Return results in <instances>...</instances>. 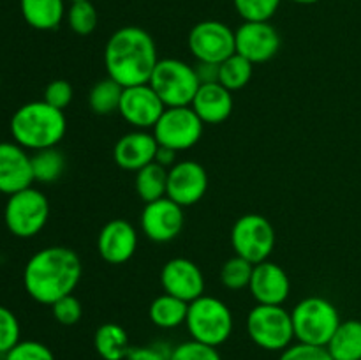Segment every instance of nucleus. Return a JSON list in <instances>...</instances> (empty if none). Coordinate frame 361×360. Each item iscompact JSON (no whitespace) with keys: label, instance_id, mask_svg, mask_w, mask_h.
Masks as SVG:
<instances>
[{"label":"nucleus","instance_id":"nucleus-1","mask_svg":"<svg viewBox=\"0 0 361 360\" xmlns=\"http://www.w3.org/2000/svg\"><path fill=\"white\" fill-rule=\"evenodd\" d=\"M81 274L83 265L76 251L63 246H51L37 251L27 261L23 284L35 302L53 306L56 300L74 292Z\"/></svg>","mask_w":361,"mask_h":360},{"label":"nucleus","instance_id":"nucleus-2","mask_svg":"<svg viewBox=\"0 0 361 360\" xmlns=\"http://www.w3.org/2000/svg\"><path fill=\"white\" fill-rule=\"evenodd\" d=\"M157 62L154 37L134 25L113 32L104 46L106 73L122 87L148 83Z\"/></svg>","mask_w":361,"mask_h":360},{"label":"nucleus","instance_id":"nucleus-3","mask_svg":"<svg viewBox=\"0 0 361 360\" xmlns=\"http://www.w3.org/2000/svg\"><path fill=\"white\" fill-rule=\"evenodd\" d=\"M67 120L62 109L46 101H32L20 106L11 119V134L25 150L53 148L63 140Z\"/></svg>","mask_w":361,"mask_h":360},{"label":"nucleus","instance_id":"nucleus-4","mask_svg":"<svg viewBox=\"0 0 361 360\" xmlns=\"http://www.w3.org/2000/svg\"><path fill=\"white\" fill-rule=\"evenodd\" d=\"M185 327L194 341L219 348L231 337L233 313L217 296L201 295L189 302Z\"/></svg>","mask_w":361,"mask_h":360},{"label":"nucleus","instance_id":"nucleus-5","mask_svg":"<svg viewBox=\"0 0 361 360\" xmlns=\"http://www.w3.org/2000/svg\"><path fill=\"white\" fill-rule=\"evenodd\" d=\"M291 320L296 341L324 348L342 321L337 307L323 296L300 300L291 311Z\"/></svg>","mask_w":361,"mask_h":360},{"label":"nucleus","instance_id":"nucleus-6","mask_svg":"<svg viewBox=\"0 0 361 360\" xmlns=\"http://www.w3.org/2000/svg\"><path fill=\"white\" fill-rule=\"evenodd\" d=\"M245 327L250 341L267 352H284L295 341L291 313L282 306L257 304L247 314Z\"/></svg>","mask_w":361,"mask_h":360},{"label":"nucleus","instance_id":"nucleus-7","mask_svg":"<svg viewBox=\"0 0 361 360\" xmlns=\"http://www.w3.org/2000/svg\"><path fill=\"white\" fill-rule=\"evenodd\" d=\"M148 83L157 92L166 108L190 106L201 87L194 66L178 59L159 60Z\"/></svg>","mask_w":361,"mask_h":360},{"label":"nucleus","instance_id":"nucleus-8","mask_svg":"<svg viewBox=\"0 0 361 360\" xmlns=\"http://www.w3.org/2000/svg\"><path fill=\"white\" fill-rule=\"evenodd\" d=\"M49 217L48 198L35 187H27L11 194L4 210L7 229L18 239L35 236L46 226Z\"/></svg>","mask_w":361,"mask_h":360},{"label":"nucleus","instance_id":"nucleus-9","mask_svg":"<svg viewBox=\"0 0 361 360\" xmlns=\"http://www.w3.org/2000/svg\"><path fill=\"white\" fill-rule=\"evenodd\" d=\"M231 246L236 256L252 265L267 261L275 247V229L264 215L245 214L231 228Z\"/></svg>","mask_w":361,"mask_h":360},{"label":"nucleus","instance_id":"nucleus-10","mask_svg":"<svg viewBox=\"0 0 361 360\" xmlns=\"http://www.w3.org/2000/svg\"><path fill=\"white\" fill-rule=\"evenodd\" d=\"M203 120L190 106L166 108L154 127V136L159 145L176 152L187 150L201 140Z\"/></svg>","mask_w":361,"mask_h":360},{"label":"nucleus","instance_id":"nucleus-11","mask_svg":"<svg viewBox=\"0 0 361 360\" xmlns=\"http://www.w3.org/2000/svg\"><path fill=\"white\" fill-rule=\"evenodd\" d=\"M187 44L197 62L221 64L236 53L235 30L217 20H204L194 25Z\"/></svg>","mask_w":361,"mask_h":360},{"label":"nucleus","instance_id":"nucleus-12","mask_svg":"<svg viewBox=\"0 0 361 360\" xmlns=\"http://www.w3.org/2000/svg\"><path fill=\"white\" fill-rule=\"evenodd\" d=\"M164 109L166 104L150 83L123 87L118 113L134 129H154Z\"/></svg>","mask_w":361,"mask_h":360},{"label":"nucleus","instance_id":"nucleus-13","mask_svg":"<svg viewBox=\"0 0 361 360\" xmlns=\"http://www.w3.org/2000/svg\"><path fill=\"white\" fill-rule=\"evenodd\" d=\"M281 44V34L270 21H243L235 30L236 53L252 64H263L274 59Z\"/></svg>","mask_w":361,"mask_h":360},{"label":"nucleus","instance_id":"nucleus-14","mask_svg":"<svg viewBox=\"0 0 361 360\" xmlns=\"http://www.w3.org/2000/svg\"><path fill=\"white\" fill-rule=\"evenodd\" d=\"M183 207H180L171 198L164 196L161 200L145 203L141 212L140 224L145 236L152 242H171L180 235L183 228Z\"/></svg>","mask_w":361,"mask_h":360},{"label":"nucleus","instance_id":"nucleus-15","mask_svg":"<svg viewBox=\"0 0 361 360\" xmlns=\"http://www.w3.org/2000/svg\"><path fill=\"white\" fill-rule=\"evenodd\" d=\"M208 173L200 162L178 161L168 169V194L180 207L197 203L207 194Z\"/></svg>","mask_w":361,"mask_h":360},{"label":"nucleus","instance_id":"nucleus-16","mask_svg":"<svg viewBox=\"0 0 361 360\" xmlns=\"http://www.w3.org/2000/svg\"><path fill=\"white\" fill-rule=\"evenodd\" d=\"M161 284L164 293L192 302L204 295V277L201 268L187 258H173L161 270Z\"/></svg>","mask_w":361,"mask_h":360},{"label":"nucleus","instance_id":"nucleus-17","mask_svg":"<svg viewBox=\"0 0 361 360\" xmlns=\"http://www.w3.org/2000/svg\"><path fill=\"white\" fill-rule=\"evenodd\" d=\"M34 182L32 155L16 141H0V193L11 196Z\"/></svg>","mask_w":361,"mask_h":360},{"label":"nucleus","instance_id":"nucleus-18","mask_svg":"<svg viewBox=\"0 0 361 360\" xmlns=\"http://www.w3.org/2000/svg\"><path fill=\"white\" fill-rule=\"evenodd\" d=\"M137 249V232L126 219H111L101 228L97 251L104 261L122 265L134 256Z\"/></svg>","mask_w":361,"mask_h":360},{"label":"nucleus","instance_id":"nucleus-19","mask_svg":"<svg viewBox=\"0 0 361 360\" xmlns=\"http://www.w3.org/2000/svg\"><path fill=\"white\" fill-rule=\"evenodd\" d=\"M249 289L257 304L282 306L291 293V281L281 265L267 260L254 265Z\"/></svg>","mask_w":361,"mask_h":360},{"label":"nucleus","instance_id":"nucleus-20","mask_svg":"<svg viewBox=\"0 0 361 360\" xmlns=\"http://www.w3.org/2000/svg\"><path fill=\"white\" fill-rule=\"evenodd\" d=\"M157 148L159 143L154 133L134 129L118 138L113 148V157L120 168L136 173L155 161Z\"/></svg>","mask_w":361,"mask_h":360},{"label":"nucleus","instance_id":"nucleus-21","mask_svg":"<svg viewBox=\"0 0 361 360\" xmlns=\"http://www.w3.org/2000/svg\"><path fill=\"white\" fill-rule=\"evenodd\" d=\"M190 108L203 120V124H212V126L222 124L233 112L231 90L222 87L221 83L201 85L190 102Z\"/></svg>","mask_w":361,"mask_h":360},{"label":"nucleus","instance_id":"nucleus-22","mask_svg":"<svg viewBox=\"0 0 361 360\" xmlns=\"http://www.w3.org/2000/svg\"><path fill=\"white\" fill-rule=\"evenodd\" d=\"M66 0H20L23 20L35 30H55L66 14Z\"/></svg>","mask_w":361,"mask_h":360},{"label":"nucleus","instance_id":"nucleus-23","mask_svg":"<svg viewBox=\"0 0 361 360\" xmlns=\"http://www.w3.org/2000/svg\"><path fill=\"white\" fill-rule=\"evenodd\" d=\"M94 348L102 360H126L130 352L127 330L118 323H102L94 334Z\"/></svg>","mask_w":361,"mask_h":360},{"label":"nucleus","instance_id":"nucleus-24","mask_svg":"<svg viewBox=\"0 0 361 360\" xmlns=\"http://www.w3.org/2000/svg\"><path fill=\"white\" fill-rule=\"evenodd\" d=\"M326 349L334 360H361V321H341Z\"/></svg>","mask_w":361,"mask_h":360},{"label":"nucleus","instance_id":"nucleus-25","mask_svg":"<svg viewBox=\"0 0 361 360\" xmlns=\"http://www.w3.org/2000/svg\"><path fill=\"white\" fill-rule=\"evenodd\" d=\"M187 309H189V302L169 293H162L157 299L152 300L148 307V318L155 327L169 330V328H176L185 323Z\"/></svg>","mask_w":361,"mask_h":360},{"label":"nucleus","instance_id":"nucleus-26","mask_svg":"<svg viewBox=\"0 0 361 360\" xmlns=\"http://www.w3.org/2000/svg\"><path fill=\"white\" fill-rule=\"evenodd\" d=\"M136 193L145 203L161 200L168 194V169L157 162H150L148 166L136 172Z\"/></svg>","mask_w":361,"mask_h":360},{"label":"nucleus","instance_id":"nucleus-27","mask_svg":"<svg viewBox=\"0 0 361 360\" xmlns=\"http://www.w3.org/2000/svg\"><path fill=\"white\" fill-rule=\"evenodd\" d=\"M123 87L111 78L97 81L88 94V106L95 115H109L118 112Z\"/></svg>","mask_w":361,"mask_h":360},{"label":"nucleus","instance_id":"nucleus-28","mask_svg":"<svg viewBox=\"0 0 361 360\" xmlns=\"http://www.w3.org/2000/svg\"><path fill=\"white\" fill-rule=\"evenodd\" d=\"M66 169V157L56 147L37 150L32 155V172L34 180L41 184H51L62 176Z\"/></svg>","mask_w":361,"mask_h":360},{"label":"nucleus","instance_id":"nucleus-29","mask_svg":"<svg viewBox=\"0 0 361 360\" xmlns=\"http://www.w3.org/2000/svg\"><path fill=\"white\" fill-rule=\"evenodd\" d=\"M252 71L254 64L247 60L245 56L235 53L229 59H226L224 62L219 64V83L231 92L240 90L250 81Z\"/></svg>","mask_w":361,"mask_h":360},{"label":"nucleus","instance_id":"nucleus-30","mask_svg":"<svg viewBox=\"0 0 361 360\" xmlns=\"http://www.w3.org/2000/svg\"><path fill=\"white\" fill-rule=\"evenodd\" d=\"M254 265L242 256H233L222 265L221 282L228 289L238 292V289L249 288L250 279H252Z\"/></svg>","mask_w":361,"mask_h":360},{"label":"nucleus","instance_id":"nucleus-31","mask_svg":"<svg viewBox=\"0 0 361 360\" xmlns=\"http://www.w3.org/2000/svg\"><path fill=\"white\" fill-rule=\"evenodd\" d=\"M67 21L74 34L88 35L95 30L99 23V14L94 4L90 0H80L73 2L67 13Z\"/></svg>","mask_w":361,"mask_h":360},{"label":"nucleus","instance_id":"nucleus-32","mask_svg":"<svg viewBox=\"0 0 361 360\" xmlns=\"http://www.w3.org/2000/svg\"><path fill=\"white\" fill-rule=\"evenodd\" d=\"M282 0H233L243 21H270Z\"/></svg>","mask_w":361,"mask_h":360},{"label":"nucleus","instance_id":"nucleus-33","mask_svg":"<svg viewBox=\"0 0 361 360\" xmlns=\"http://www.w3.org/2000/svg\"><path fill=\"white\" fill-rule=\"evenodd\" d=\"M21 328L16 314L7 307L0 306V355L14 348L20 342Z\"/></svg>","mask_w":361,"mask_h":360},{"label":"nucleus","instance_id":"nucleus-34","mask_svg":"<svg viewBox=\"0 0 361 360\" xmlns=\"http://www.w3.org/2000/svg\"><path fill=\"white\" fill-rule=\"evenodd\" d=\"M169 360H222L221 353L214 346L203 344L194 339L175 346Z\"/></svg>","mask_w":361,"mask_h":360},{"label":"nucleus","instance_id":"nucleus-35","mask_svg":"<svg viewBox=\"0 0 361 360\" xmlns=\"http://www.w3.org/2000/svg\"><path fill=\"white\" fill-rule=\"evenodd\" d=\"M4 360H55V355L42 342L20 341L11 352L4 355Z\"/></svg>","mask_w":361,"mask_h":360},{"label":"nucleus","instance_id":"nucleus-36","mask_svg":"<svg viewBox=\"0 0 361 360\" xmlns=\"http://www.w3.org/2000/svg\"><path fill=\"white\" fill-rule=\"evenodd\" d=\"M53 318L59 321L60 325H66V327H71V325H76L78 321L83 316V306H81L80 300L71 293V295L62 296L60 300H56L51 306Z\"/></svg>","mask_w":361,"mask_h":360},{"label":"nucleus","instance_id":"nucleus-37","mask_svg":"<svg viewBox=\"0 0 361 360\" xmlns=\"http://www.w3.org/2000/svg\"><path fill=\"white\" fill-rule=\"evenodd\" d=\"M279 360H334L324 346H312L305 342H293L289 348L281 352Z\"/></svg>","mask_w":361,"mask_h":360},{"label":"nucleus","instance_id":"nucleus-38","mask_svg":"<svg viewBox=\"0 0 361 360\" xmlns=\"http://www.w3.org/2000/svg\"><path fill=\"white\" fill-rule=\"evenodd\" d=\"M73 87H71L69 81L66 80H53L49 81L48 87L44 88V99L48 104H51L53 108H59V109H66L67 106L71 104L73 101Z\"/></svg>","mask_w":361,"mask_h":360},{"label":"nucleus","instance_id":"nucleus-39","mask_svg":"<svg viewBox=\"0 0 361 360\" xmlns=\"http://www.w3.org/2000/svg\"><path fill=\"white\" fill-rule=\"evenodd\" d=\"M173 348L162 344V342H154L147 346H133L126 360H169Z\"/></svg>","mask_w":361,"mask_h":360},{"label":"nucleus","instance_id":"nucleus-40","mask_svg":"<svg viewBox=\"0 0 361 360\" xmlns=\"http://www.w3.org/2000/svg\"><path fill=\"white\" fill-rule=\"evenodd\" d=\"M194 69H196L197 80H200L201 85L219 83V64L197 62Z\"/></svg>","mask_w":361,"mask_h":360},{"label":"nucleus","instance_id":"nucleus-41","mask_svg":"<svg viewBox=\"0 0 361 360\" xmlns=\"http://www.w3.org/2000/svg\"><path fill=\"white\" fill-rule=\"evenodd\" d=\"M157 164L164 166L166 169H169L171 166H175L176 162V150H173V148H168V147H162V145H159L157 148V154H155V161Z\"/></svg>","mask_w":361,"mask_h":360},{"label":"nucleus","instance_id":"nucleus-42","mask_svg":"<svg viewBox=\"0 0 361 360\" xmlns=\"http://www.w3.org/2000/svg\"><path fill=\"white\" fill-rule=\"evenodd\" d=\"M291 2L302 4V6H310V4H316V2H319V0H291Z\"/></svg>","mask_w":361,"mask_h":360},{"label":"nucleus","instance_id":"nucleus-43","mask_svg":"<svg viewBox=\"0 0 361 360\" xmlns=\"http://www.w3.org/2000/svg\"><path fill=\"white\" fill-rule=\"evenodd\" d=\"M69 2H71V4H73V2H80V0H69Z\"/></svg>","mask_w":361,"mask_h":360}]
</instances>
